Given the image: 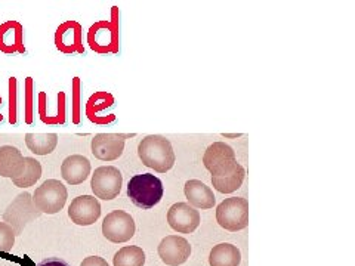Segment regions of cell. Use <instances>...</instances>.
Instances as JSON below:
<instances>
[{
    "mask_svg": "<svg viewBox=\"0 0 355 266\" xmlns=\"http://www.w3.org/2000/svg\"><path fill=\"white\" fill-rule=\"evenodd\" d=\"M241 262V253L237 246L230 243L218 244L212 249L209 256L210 266H238Z\"/></svg>",
    "mask_w": 355,
    "mask_h": 266,
    "instance_id": "19",
    "label": "cell"
},
{
    "mask_svg": "<svg viewBox=\"0 0 355 266\" xmlns=\"http://www.w3.org/2000/svg\"><path fill=\"white\" fill-rule=\"evenodd\" d=\"M126 138H129V135L98 133L90 142V151L95 159L101 161H114L123 154Z\"/></svg>",
    "mask_w": 355,
    "mask_h": 266,
    "instance_id": "9",
    "label": "cell"
},
{
    "mask_svg": "<svg viewBox=\"0 0 355 266\" xmlns=\"http://www.w3.org/2000/svg\"><path fill=\"white\" fill-rule=\"evenodd\" d=\"M42 177V164L33 157H24V169L19 176L12 179L13 185L18 188H28L36 185V182Z\"/></svg>",
    "mask_w": 355,
    "mask_h": 266,
    "instance_id": "21",
    "label": "cell"
},
{
    "mask_svg": "<svg viewBox=\"0 0 355 266\" xmlns=\"http://www.w3.org/2000/svg\"><path fill=\"white\" fill-rule=\"evenodd\" d=\"M135 231L133 217L123 210H114L104 217L102 234L111 243H126L135 235Z\"/></svg>",
    "mask_w": 355,
    "mask_h": 266,
    "instance_id": "7",
    "label": "cell"
},
{
    "mask_svg": "<svg viewBox=\"0 0 355 266\" xmlns=\"http://www.w3.org/2000/svg\"><path fill=\"white\" fill-rule=\"evenodd\" d=\"M9 123H16V79H9Z\"/></svg>",
    "mask_w": 355,
    "mask_h": 266,
    "instance_id": "24",
    "label": "cell"
},
{
    "mask_svg": "<svg viewBox=\"0 0 355 266\" xmlns=\"http://www.w3.org/2000/svg\"><path fill=\"white\" fill-rule=\"evenodd\" d=\"M80 266H110L107 264L105 259L99 258V256H89L86 259H83V262Z\"/></svg>",
    "mask_w": 355,
    "mask_h": 266,
    "instance_id": "27",
    "label": "cell"
},
{
    "mask_svg": "<svg viewBox=\"0 0 355 266\" xmlns=\"http://www.w3.org/2000/svg\"><path fill=\"white\" fill-rule=\"evenodd\" d=\"M55 45L59 51L65 53L73 52H83L82 46V27L74 22L68 21L62 24L55 34Z\"/></svg>",
    "mask_w": 355,
    "mask_h": 266,
    "instance_id": "13",
    "label": "cell"
},
{
    "mask_svg": "<svg viewBox=\"0 0 355 266\" xmlns=\"http://www.w3.org/2000/svg\"><path fill=\"white\" fill-rule=\"evenodd\" d=\"M216 220L224 229L230 232H237L247 228L249 201L243 197L225 198L216 207Z\"/></svg>",
    "mask_w": 355,
    "mask_h": 266,
    "instance_id": "3",
    "label": "cell"
},
{
    "mask_svg": "<svg viewBox=\"0 0 355 266\" xmlns=\"http://www.w3.org/2000/svg\"><path fill=\"white\" fill-rule=\"evenodd\" d=\"M80 83L79 79L76 77L73 82V121L79 123L80 121V112H79V106H80Z\"/></svg>",
    "mask_w": 355,
    "mask_h": 266,
    "instance_id": "26",
    "label": "cell"
},
{
    "mask_svg": "<svg viewBox=\"0 0 355 266\" xmlns=\"http://www.w3.org/2000/svg\"><path fill=\"white\" fill-rule=\"evenodd\" d=\"M90 175V161L85 156L73 154L61 164V176L70 185H80Z\"/></svg>",
    "mask_w": 355,
    "mask_h": 266,
    "instance_id": "15",
    "label": "cell"
},
{
    "mask_svg": "<svg viewBox=\"0 0 355 266\" xmlns=\"http://www.w3.org/2000/svg\"><path fill=\"white\" fill-rule=\"evenodd\" d=\"M157 252L163 264L169 266H179L188 261L191 255V246L183 237L168 235L159 244Z\"/></svg>",
    "mask_w": 355,
    "mask_h": 266,
    "instance_id": "12",
    "label": "cell"
},
{
    "mask_svg": "<svg viewBox=\"0 0 355 266\" xmlns=\"http://www.w3.org/2000/svg\"><path fill=\"white\" fill-rule=\"evenodd\" d=\"M22 25L16 21H6L0 25V51L3 53L24 52Z\"/></svg>",
    "mask_w": 355,
    "mask_h": 266,
    "instance_id": "16",
    "label": "cell"
},
{
    "mask_svg": "<svg viewBox=\"0 0 355 266\" xmlns=\"http://www.w3.org/2000/svg\"><path fill=\"white\" fill-rule=\"evenodd\" d=\"M13 244H15V232H13V229L7 223L0 222V252L9 253L12 250Z\"/></svg>",
    "mask_w": 355,
    "mask_h": 266,
    "instance_id": "23",
    "label": "cell"
},
{
    "mask_svg": "<svg viewBox=\"0 0 355 266\" xmlns=\"http://www.w3.org/2000/svg\"><path fill=\"white\" fill-rule=\"evenodd\" d=\"M22 169H24L22 153L12 145L0 147V176L15 179L19 176Z\"/></svg>",
    "mask_w": 355,
    "mask_h": 266,
    "instance_id": "17",
    "label": "cell"
},
{
    "mask_svg": "<svg viewBox=\"0 0 355 266\" xmlns=\"http://www.w3.org/2000/svg\"><path fill=\"white\" fill-rule=\"evenodd\" d=\"M33 197V203L40 213L55 214L61 212L68 198L67 188L57 179H48L40 186L36 188Z\"/></svg>",
    "mask_w": 355,
    "mask_h": 266,
    "instance_id": "5",
    "label": "cell"
},
{
    "mask_svg": "<svg viewBox=\"0 0 355 266\" xmlns=\"http://www.w3.org/2000/svg\"><path fill=\"white\" fill-rule=\"evenodd\" d=\"M246 176V170L244 167L237 163L230 172H227L225 175L221 176H212V185L218 192L222 194H231L234 191H237L241 185Z\"/></svg>",
    "mask_w": 355,
    "mask_h": 266,
    "instance_id": "18",
    "label": "cell"
},
{
    "mask_svg": "<svg viewBox=\"0 0 355 266\" xmlns=\"http://www.w3.org/2000/svg\"><path fill=\"white\" fill-rule=\"evenodd\" d=\"M138 156L144 166L159 173L169 172L175 164V153L169 139L162 135H148L138 145Z\"/></svg>",
    "mask_w": 355,
    "mask_h": 266,
    "instance_id": "1",
    "label": "cell"
},
{
    "mask_svg": "<svg viewBox=\"0 0 355 266\" xmlns=\"http://www.w3.org/2000/svg\"><path fill=\"white\" fill-rule=\"evenodd\" d=\"M113 264L114 266H144L145 253L138 246H126L114 255Z\"/></svg>",
    "mask_w": 355,
    "mask_h": 266,
    "instance_id": "22",
    "label": "cell"
},
{
    "mask_svg": "<svg viewBox=\"0 0 355 266\" xmlns=\"http://www.w3.org/2000/svg\"><path fill=\"white\" fill-rule=\"evenodd\" d=\"M40 214L42 213L37 210V207L33 203L31 194L22 192L16 198H13L12 203L6 207V210L3 213V222L7 223L13 229L15 237H16V235H21L24 228L30 222L37 219Z\"/></svg>",
    "mask_w": 355,
    "mask_h": 266,
    "instance_id": "4",
    "label": "cell"
},
{
    "mask_svg": "<svg viewBox=\"0 0 355 266\" xmlns=\"http://www.w3.org/2000/svg\"><path fill=\"white\" fill-rule=\"evenodd\" d=\"M58 144L57 133H27L25 145L36 156H48L54 153Z\"/></svg>",
    "mask_w": 355,
    "mask_h": 266,
    "instance_id": "20",
    "label": "cell"
},
{
    "mask_svg": "<svg viewBox=\"0 0 355 266\" xmlns=\"http://www.w3.org/2000/svg\"><path fill=\"white\" fill-rule=\"evenodd\" d=\"M183 192L185 198L188 200V204L194 209L207 210L215 206L216 198L213 195V191L210 189V186H207L198 179L188 180L183 186Z\"/></svg>",
    "mask_w": 355,
    "mask_h": 266,
    "instance_id": "14",
    "label": "cell"
},
{
    "mask_svg": "<svg viewBox=\"0 0 355 266\" xmlns=\"http://www.w3.org/2000/svg\"><path fill=\"white\" fill-rule=\"evenodd\" d=\"M127 197L136 207L150 210L162 201L163 183L151 173L136 175L127 183Z\"/></svg>",
    "mask_w": 355,
    "mask_h": 266,
    "instance_id": "2",
    "label": "cell"
},
{
    "mask_svg": "<svg viewBox=\"0 0 355 266\" xmlns=\"http://www.w3.org/2000/svg\"><path fill=\"white\" fill-rule=\"evenodd\" d=\"M168 222L179 234H191L200 225V213L188 203H177L168 212Z\"/></svg>",
    "mask_w": 355,
    "mask_h": 266,
    "instance_id": "11",
    "label": "cell"
},
{
    "mask_svg": "<svg viewBox=\"0 0 355 266\" xmlns=\"http://www.w3.org/2000/svg\"><path fill=\"white\" fill-rule=\"evenodd\" d=\"M25 123H33V79H25Z\"/></svg>",
    "mask_w": 355,
    "mask_h": 266,
    "instance_id": "25",
    "label": "cell"
},
{
    "mask_svg": "<svg viewBox=\"0 0 355 266\" xmlns=\"http://www.w3.org/2000/svg\"><path fill=\"white\" fill-rule=\"evenodd\" d=\"M37 266H70L65 261L59 259V258H48L45 261H42Z\"/></svg>",
    "mask_w": 355,
    "mask_h": 266,
    "instance_id": "28",
    "label": "cell"
},
{
    "mask_svg": "<svg viewBox=\"0 0 355 266\" xmlns=\"http://www.w3.org/2000/svg\"><path fill=\"white\" fill-rule=\"evenodd\" d=\"M101 216V204L93 195L76 197L68 207V217L79 226L93 225Z\"/></svg>",
    "mask_w": 355,
    "mask_h": 266,
    "instance_id": "10",
    "label": "cell"
},
{
    "mask_svg": "<svg viewBox=\"0 0 355 266\" xmlns=\"http://www.w3.org/2000/svg\"><path fill=\"white\" fill-rule=\"evenodd\" d=\"M203 164L212 173V176L225 175L237 164L236 153L225 142H215L206 150L203 156Z\"/></svg>",
    "mask_w": 355,
    "mask_h": 266,
    "instance_id": "8",
    "label": "cell"
},
{
    "mask_svg": "<svg viewBox=\"0 0 355 266\" xmlns=\"http://www.w3.org/2000/svg\"><path fill=\"white\" fill-rule=\"evenodd\" d=\"M0 105H1V96H0ZM1 120H3V115L0 114V121H1Z\"/></svg>",
    "mask_w": 355,
    "mask_h": 266,
    "instance_id": "29",
    "label": "cell"
},
{
    "mask_svg": "<svg viewBox=\"0 0 355 266\" xmlns=\"http://www.w3.org/2000/svg\"><path fill=\"white\" fill-rule=\"evenodd\" d=\"M121 185L123 175L114 166H101L95 169L90 180V188L95 197L105 201L114 200L120 194Z\"/></svg>",
    "mask_w": 355,
    "mask_h": 266,
    "instance_id": "6",
    "label": "cell"
}]
</instances>
